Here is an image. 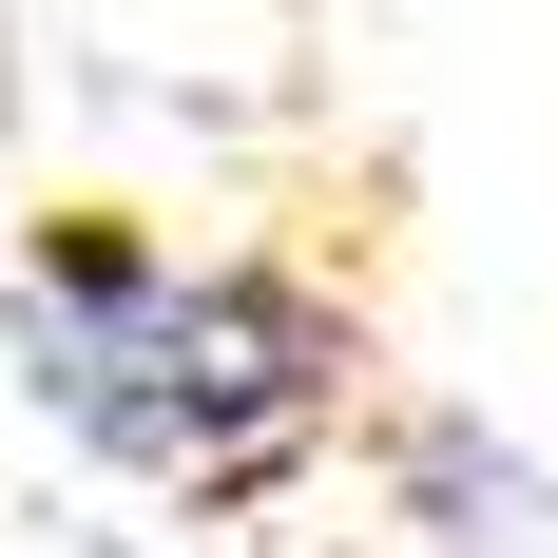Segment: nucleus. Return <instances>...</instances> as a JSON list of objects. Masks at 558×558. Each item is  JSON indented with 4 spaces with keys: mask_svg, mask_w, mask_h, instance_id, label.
Wrapping results in <instances>:
<instances>
[{
    "mask_svg": "<svg viewBox=\"0 0 558 558\" xmlns=\"http://www.w3.org/2000/svg\"><path fill=\"white\" fill-rule=\"evenodd\" d=\"M20 386L77 424L135 482H193V501H251L347 386V328L289 270H173L135 231H39L20 270Z\"/></svg>",
    "mask_w": 558,
    "mask_h": 558,
    "instance_id": "f257e3e1",
    "label": "nucleus"
}]
</instances>
